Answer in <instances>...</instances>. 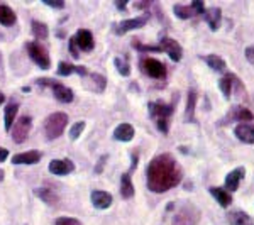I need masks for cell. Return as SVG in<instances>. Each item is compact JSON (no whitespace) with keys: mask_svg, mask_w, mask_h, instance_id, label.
Masks as SVG:
<instances>
[{"mask_svg":"<svg viewBox=\"0 0 254 225\" xmlns=\"http://www.w3.org/2000/svg\"><path fill=\"white\" fill-rule=\"evenodd\" d=\"M208 191H210V195L214 196V198L217 200V203H219L222 208L231 207V203H232L231 191L224 190V188H219V186H210V188H208Z\"/></svg>","mask_w":254,"mask_h":225,"instance_id":"cell-19","label":"cell"},{"mask_svg":"<svg viewBox=\"0 0 254 225\" xmlns=\"http://www.w3.org/2000/svg\"><path fill=\"white\" fill-rule=\"evenodd\" d=\"M219 88H220V92L224 93V98H227V100L232 97L234 88H237L239 93H243V83H241V80L237 78L234 73H225L219 81Z\"/></svg>","mask_w":254,"mask_h":225,"instance_id":"cell-7","label":"cell"},{"mask_svg":"<svg viewBox=\"0 0 254 225\" xmlns=\"http://www.w3.org/2000/svg\"><path fill=\"white\" fill-rule=\"evenodd\" d=\"M149 5V2H134V9H144V7Z\"/></svg>","mask_w":254,"mask_h":225,"instance_id":"cell-42","label":"cell"},{"mask_svg":"<svg viewBox=\"0 0 254 225\" xmlns=\"http://www.w3.org/2000/svg\"><path fill=\"white\" fill-rule=\"evenodd\" d=\"M203 59H205V63L208 64V68H210L212 71H217V73H225V71H227V63H225L220 56L208 55Z\"/></svg>","mask_w":254,"mask_h":225,"instance_id":"cell-25","label":"cell"},{"mask_svg":"<svg viewBox=\"0 0 254 225\" xmlns=\"http://www.w3.org/2000/svg\"><path fill=\"white\" fill-rule=\"evenodd\" d=\"M227 224L231 225H254L253 217H249L243 210H234L227 214Z\"/></svg>","mask_w":254,"mask_h":225,"instance_id":"cell-21","label":"cell"},{"mask_svg":"<svg viewBox=\"0 0 254 225\" xmlns=\"http://www.w3.org/2000/svg\"><path fill=\"white\" fill-rule=\"evenodd\" d=\"M15 22V14L9 5H0V24L12 26Z\"/></svg>","mask_w":254,"mask_h":225,"instance_id":"cell-29","label":"cell"},{"mask_svg":"<svg viewBox=\"0 0 254 225\" xmlns=\"http://www.w3.org/2000/svg\"><path fill=\"white\" fill-rule=\"evenodd\" d=\"M234 136L244 144H254V124L251 122H243L234 127Z\"/></svg>","mask_w":254,"mask_h":225,"instance_id":"cell-11","label":"cell"},{"mask_svg":"<svg viewBox=\"0 0 254 225\" xmlns=\"http://www.w3.org/2000/svg\"><path fill=\"white\" fill-rule=\"evenodd\" d=\"M73 73H80V75H87V68L85 66H75V64H69L66 61H61L58 64V75L61 76H68L73 75Z\"/></svg>","mask_w":254,"mask_h":225,"instance_id":"cell-26","label":"cell"},{"mask_svg":"<svg viewBox=\"0 0 254 225\" xmlns=\"http://www.w3.org/2000/svg\"><path fill=\"white\" fill-rule=\"evenodd\" d=\"M191 9L195 10V14L203 15V12H205V5H203V2H200V0H193V2H191Z\"/></svg>","mask_w":254,"mask_h":225,"instance_id":"cell-36","label":"cell"},{"mask_svg":"<svg viewBox=\"0 0 254 225\" xmlns=\"http://www.w3.org/2000/svg\"><path fill=\"white\" fill-rule=\"evenodd\" d=\"M244 55H246V59H248L249 63H251L253 66H254V46H249V48H246Z\"/></svg>","mask_w":254,"mask_h":225,"instance_id":"cell-37","label":"cell"},{"mask_svg":"<svg viewBox=\"0 0 254 225\" xmlns=\"http://www.w3.org/2000/svg\"><path fill=\"white\" fill-rule=\"evenodd\" d=\"M156 124H158V129L161 130L163 134H166V132H168V120H165V118H161V120H156Z\"/></svg>","mask_w":254,"mask_h":225,"instance_id":"cell-39","label":"cell"},{"mask_svg":"<svg viewBox=\"0 0 254 225\" xmlns=\"http://www.w3.org/2000/svg\"><path fill=\"white\" fill-rule=\"evenodd\" d=\"M159 49H161V51H165L166 55L175 61V63L182 61V58H183L182 44H180L178 41L171 39V38H163L161 41H159Z\"/></svg>","mask_w":254,"mask_h":225,"instance_id":"cell-10","label":"cell"},{"mask_svg":"<svg viewBox=\"0 0 254 225\" xmlns=\"http://www.w3.org/2000/svg\"><path fill=\"white\" fill-rule=\"evenodd\" d=\"M114 137H116L117 141H122V142L132 141V137H134V127L130 124H121V125H117L116 130H114Z\"/></svg>","mask_w":254,"mask_h":225,"instance_id":"cell-22","label":"cell"},{"mask_svg":"<svg viewBox=\"0 0 254 225\" xmlns=\"http://www.w3.org/2000/svg\"><path fill=\"white\" fill-rule=\"evenodd\" d=\"M83 129H85V122L83 120H80V122H76V124H73L71 129H69V137H71V141H76V139L81 136Z\"/></svg>","mask_w":254,"mask_h":225,"instance_id":"cell-33","label":"cell"},{"mask_svg":"<svg viewBox=\"0 0 254 225\" xmlns=\"http://www.w3.org/2000/svg\"><path fill=\"white\" fill-rule=\"evenodd\" d=\"M7 156H9V151H7L5 147H0V163L5 161Z\"/></svg>","mask_w":254,"mask_h":225,"instance_id":"cell-41","label":"cell"},{"mask_svg":"<svg viewBox=\"0 0 254 225\" xmlns=\"http://www.w3.org/2000/svg\"><path fill=\"white\" fill-rule=\"evenodd\" d=\"M90 198H92L93 207L98 208V210H105V208H109L110 205H112V200H114L112 195L107 193V191H102V190L92 191Z\"/></svg>","mask_w":254,"mask_h":225,"instance_id":"cell-18","label":"cell"},{"mask_svg":"<svg viewBox=\"0 0 254 225\" xmlns=\"http://www.w3.org/2000/svg\"><path fill=\"white\" fill-rule=\"evenodd\" d=\"M105 159H107V156H102L100 158V163H98V168H97V173H100V171H102V168H104V163H105Z\"/></svg>","mask_w":254,"mask_h":225,"instance_id":"cell-43","label":"cell"},{"mask_svg":"<svg viewBox=\"0 0 254 225\" xmlns=\"http://www.w3.org/2000/svg\"><path fill=\"white\" fill-rule=\"evenodd\" d=\"M195 105H196V93L195 90H190L187 98V109H185V122H188V124H193L195 122Z\"/></svg>","mask_w":254,"mask_h":225,"instance_id":"cell-23","label":"cell"},{"mask_svg":"<svg viewBox=\"0 0 254 225\" xmlns=\"http://www.w3.org/2000/svg\"><path fill=\"white\" fill-rule=\"evenodd\" d=\"M73 39H75V44H76V48H78L80 51H92L93 44H95L92 32L87 31V29H80Z\"/></svg>","mask_w":254,"mask_h":225,"instance_id":"cell-16","label":"cell"},{"mask_svg":"<svg viewBox=\"0 0 254 225\" xmlns=\"http://www.w3.org/2000/svg\"><path fill=\"white\" fill-rule=\"evenodd\" d=\"M12 141L15 142V144H22L24 141L27 139L31 132V127H32V118L29 115H22L19 117L17 120L14 122V125H12Z\"/></svg>","mask_w":254,"mask_h":225,"instance_id":"cell-4","label":"cell"},{"mask_svg":"<svg viewBox=\"0 0 254 225\" xmlns=\"http://www.w3.org/2000/svg\"><path fill=\"white\" fill-rule=\"evenodd\" d=\"M49 173L56 174V176H64V174L71 173L75 169V165H73L69 159H53L49 163Z\"/></svg>","mask_w":254,"mask_h":225,"instance_id":"cell-13","label":"cell"},{"mask_svg":"<svg viewBox=\"0 0 254 225\" xmlns=\"http://www.w3.org/2000/svg\"><path fill=\"white\" fill-rule=\"evenodd\" d=\"M246 176V168L243 166H239V168H236V169H232L231 173L225 176V181H224V185H225V190H231V193L232 191H236V190H239V183H241V179H243Z\"/></svg>","mask_w":254,"mask_h":225,"instance_id":"cell-14","label":"cell"},{"mask_svg":"<svg viewBox=\"0 0 254 225\" xmlns=\"http://www.w3.org/2000/svg\"><path fill=\"white\" fill-rule=\"evenodd\" d=\"M2 179H3V171L0 169V181H2Z\"/></svg>","mask_w":254,"mask_h":225,"instance_id":"cell-46","label":"cell"},{"mask_svg":"<svg viewBox=\"0 0 254 225\" xmlns=\"http://www.w3.org/2000/svg\"><path fill=\"white\" fill-rule=\"evenodd\" d=\"M200 220V210L193 205L182 207L173 217L171 225H198Z\"/></svg>","mask_w":254,"mask_h":225,"instance_id":"cell-3","label":"cell"},{"mask_svg":"<svg viewBox=\"0 0 254 225\" xmlns=\"http://www.w3.org/2000/svg\"><path fill=\"white\" fill-rule=\"evenodd\" d=\"M92 80L93 85H95V92H104L105 87H107V80L100 73H92Z\"/></svg>","mask_w":254,"mask_h":225,"instance_id":"cell-32","label":"cell"},{"mask_svg":"<svg viewBox=\"0 0 254 225\" xmlns=\"http://www.w3.org/2000/svg\"><path fill=\"white\" fill-rule=\"evenodd\" d=\"M173 12H175V15L178 19H191L193 15H196L195 14V10L191 9V5H182V3H178V5H175L173 7Z\"/></svg>","mask_w":254,"mask_h":225,"instance_id":"cell-31","label":"cell"},{"mask_svg":"<svg viewBox=\"0 0 254 225\" xmlns=\"http://www.w3.org/2000/svg\"><path fill=\"white\" fill-rule=\"evenodd\" d=\"M44 3H46V5H51V7H56V9H63L64 7V2H53V0H44Z\"/></svg>","mask_w":254,"mask_h":225,"instance_id":"cell-40","label":"cell"},{"mask_svg":"<svg viewBox=\"0 0 254 225\" xmlns=\"http://www.w3.org/2000/svg\"><path fill=\"white\" fill-rule=\"evenodd\" d=\"M116 66H117V71L121 73L122 76H129L130 75V68H129V63L126 59H121V58H116Z\"/></svg>","mask_w":254,"mask_h":225,"instance_id":"cell-34","label":"cell"},{"mask_svg":"<svg viewBox=\"0 0 254 225\" xmlns=\"http://www.w3.org/2000/svg\"><path fill=\"white\" fill-rule=\"evenodd\" d=\"M68 125V115L64 112H55L44 120V132L49 141L58 139Z\"/></svg>","mask_w":254,"mask_h":225,"instance_id":"cell-2","label":"cell"},{"mask_svg":"<svg viewBox=\"0 0 254 225\" xmlns=\"http://www.w3.org/2000/svg\"><path fill=\"white\" fill-rule=\"evenodd\" d=\"M17 110H19V104L14 100L5 105V130L7 132L12 130V125H14V122H15V115H17Z\"/></svg>","mask_w":254,"mask_h":225,"instance_id":"cell-24","label":"cell"},{"mask_svg":"<svg viewBox=\"0 0 254 225\" xmlns=\"http://www.w3.org/2000/svg\"><path fill=\"white\" fill-rule=\"evenodd\" d=\"M254 120V113L251 112L249 109L243 107V105H234V107H231L227 113H225V117L220 120V125H227L231 124V122H253Z\"/></svg>","mask_w":254,"mask_h":225,"instance_id":"cell-5","label":"cell"},{"mask_svg":"<svg viewBox=\"0 0 254 225\" xmlns=\"http://www.w3.org/2000/svg\"><path fill=\"white\" fill-rule=\"evenodd\" d=\"M34 195L39 196L48 205H56V203H58V195L53 190H49V188H38V190H34Z\"/></svg>","mask_w":254,"mask_h":225,"instance_id":"cell-28","label":"cell"},{"mask_svg":"<svg viewBox=\"0 0 254 225\" xmlns=\"http://www.w3.org/2000/svg\"><path fill=\"white\" fill-rule=\"evenodd\" d=\"M39 159H41L39 151H27V153L14 154L12 163L14 165H36V163H39Z\"/></svg>","mask_w":254,"mask_h":225,"instance_id":"cell-20","label":"cell"},{"mask_svg":"<svg viewBox=\"0 0 254 225\" xmlns=\"http://www.w3.org/2000/svg\"><path fill=\"white\" fill-rule=\"evenodd\" d=\"M203 19H205V22L208 24V27H210V31H217L220 27V22H222V10L219 9V7H208L203 12Z\"/></svg>","mask_w":254,"mask_h":225,"instance_id":"cell-17","label":"cell"},{"mask_svg":"<svg viewBox=\"0 0 254 225\" xmlns=\"http://www.w3.org/2000/svg\"><path fill=\"white\" fill-rule=\"evenodd\" d=\"M26 48H27V53H29L31 59L34 61L38 66H41L43 69H48L51 66V59H49V55L44 46H41L39 43H34V41H32V43L26 44Z\"/></svg>","mask_w":254,"mask_h":225,"instance_id":"cell-6","label":"cell"},{"mask_svg":"<svg viewBox=\"0 0 254 225\" xmlns=\"http://www.w3.org/2000/svg\"><path fill=\"white\" fill-rule=\"evenodd\" d=\"M69 51H71V55H73V58H78V48H76V44H75V39L73 38H69Z\"/></svg>","mask_w":254,"mask_h":225,"instance_id":"cell-38","label":"cell"},{"mask_svg":"<svg viewBox=\"0 0 254 225\" xmlns=\"http://www.w3.org/2000/svg\"><path fill=\"white\" fill-rule=\"evenodd\" d=\"M32 34H34L36 39L39 41H44L48 39V26L44 22H41V20H32Z\"/></svg>","mask_w":254,"mask_h":225,"instance_id":"cell-30","label":"cell"},{"mask_svg":"<svg viewBox=\"0 0 254 225\" xmlns=\"http://www.w3.org/2000/svg\"><path fill=\"white\" fill-rule=\"evenodd\" d=\"M116 5H117V9H121V10L126 9V2H116Z\"/></svg>","mask_w":254,"mask_h":225,"instance_id":"cell-44","label":"cell"},{"mask_svg":"<svg viewBox=\"0 0 254 225\" xmlns=\"http://www.w3.org/2000/svg\"><path fill=\"white\" fill-rule=\"evenodd\" d=\"M55 225H83V224L76 219H71V217H60V219H56Z\"/></svg>","mask_w":254,"mask_h":225,"instance_id":"cell-35","label":"cell"},{"mask_svg":"<svg viewBox=\"0 0 254 225\" xmlns=\"http://www.w3.org/2000/svg\"><path fill=\"white\" fill-rule=\"evenodd\" d=\"M141 66H142V71H144L146 75H149L151 78L163 80L166 76V66L161 61H158L154 58H144L141 61Z\"/></svg>","mask_w":254,"mask_h":225,"instance_id":"cell-8","label":"cell"},{"mask_svg":"<svg viewBox=\"0 0 254 225\" xmlns=\"http://www.w3.org/2000/svg\"><path fill=\"white\" fill-rule=\"evenodd\" d=\"M146 22H147V15H141V17H136V19H126V20H122L121 24H117L114 31H116L117 34H126V32H129V31L144 27Z\"/></svg>","mask_w":254,"mask_h":225,"instance_id":"cell-12","label":"cell"},{"mask_svg":"<svg viewBox=\"0 0 254 225\" xmlns=\"http://www.w3.org/2000/svg\"><path fill=\"white\" fill-rule=\"evenodd\" d=\"M3 102H5V95H3V93H2V92H0V105H2V104H3Z\"/></svg>","mask_w":254,"mask_h":225,"instance_id":"cell-45","label":"cell"},{"mask_svg":"<svg viewBox=\"0 0 254 225\" xmlns=\"http://www.w3.org/2000/svg\"><path fill=\"white\" fill-rule=\"evenodd\" d=\"M183 179V169L171 154H159L151 159L146 168L147 190L153 193H166L178 186Z\"/></svg>","mask_w":254,"mask_h":225,"instance_id":"cell-1","label":"cell"},{"mask_svg":"<svg viewBox=\"0 0 254 225\" xmlns=\"http://www.w3.org/2000/svg\"><path fill=\"white\" fill-rule=\"evenodd\" d=\"M173 113V105H166L161 104V102H153L149 104V115L154 118V120H161L165 118L168 120V117Z\"/></svg>","mask_w":254,"mask_h":225,"instance_id":"cell-15","label":"cell"},{"mask_svg":"<svg viewBox=\"0 0 254 225\" xmlns=\"http://www.w3.org/2000/svg\"><path fill=\"white\" fill-rule=\"evenodd\" d=\"M121 195H122V198H126V200L134 196V185H132V179H130L129 173H124L121 176Z\"/></svg>","mask_w":254,"mask_h":225,"instance_id":"cell-27","label":"cell"},{"mask_svg":"<svg viewBox=\"0 0 254 225\" xmlns=\"http://www.w3.org/2000/svg\"><path fill=\"white\" fill-rule=\"evenodd\" d=\"M39 83L49 85L53 90V93H55V98L60 100L61 104H69V102H73V90L71 88L64 87V85H61V83H56V81H53V80H46V78L39 80Z\"/></svg>","mask_w":254,"mask_h":225,"instance_id":"cell-9","label":"cell"}]
</instances>
